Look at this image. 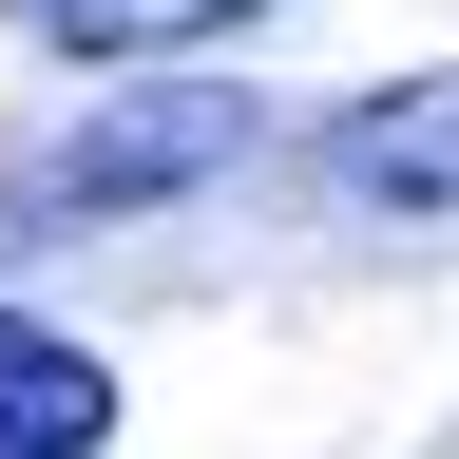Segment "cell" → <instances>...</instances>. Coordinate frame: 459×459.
Listing matches in <instances>:
<instances>
[{
    "label": "cell",
    "mask_w": 459,
    "mask_h": 459,
    "mask_svg": "<svg viewBox=\"0 0 459 459\" xmlns=\"http://www.w3.org/2000/svg\"><path fill=\"white\" fill-rule=\"evenodd\" d=\"M230 153H249V96L230 77H134L115 115H77V134H39L0 172V249H20V230H96V211H172V192H211Z\"/></svg>",
    "instance_id": "obj_1"
},
{
    "label": "cell",
    "mask_w": 459,
    "mask_h": 459,
    "mask_svg": "<svg viewBox=\"0 0 459 459\" xmlns=\"http://www.w3.org/2000/svg\"><path fill=\"white\" fill-rule=\"evenodd\" d=\"M325 192H364V211H459V57L440 77H383L364 115L325 134Z\"/></svg>",
    "instance_id": "obj_2"
},
{
    "label": "cell",
    "mask_w": 459,
    "mask_h": 459,
    "mask_svg": "<svg viewBox=\"0 0 459 459\" xmlns=\"http://www.w3.org/2000/svg\"><path fill=\"white\" fill-rule=\"evenodd\" d=\"M96 440H115V364L77 325L0 307V459H96Z\"/></svg>",
    "instance_id": "obj_3"
},
{
    "label": "cell",
    "mask_w": 459,
    "mask_h": 459,
    "mask_svg": "<svg viewBox=\"0 0 459 459\" xmlns=\"http://www.w3.org/2000/svg\"><path fill=\"white\" fill-rule=\"evenodd\" d=\"M57 57H172V39H230V20H287V0H20Z\"/></svg>",
    "instance_id": "obj_4"
}]
</instances>
